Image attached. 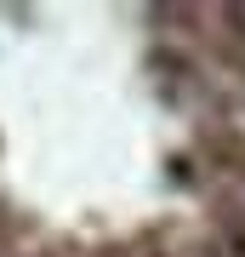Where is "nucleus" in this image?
<instances>
[]
</instances>
